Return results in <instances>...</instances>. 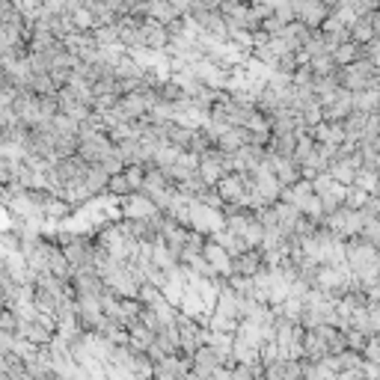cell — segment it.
Returning a JSON list of instances; mask_svg holds the SVG:
<instances>
[{
  "label": "cell",
  "instance_id": "7a4b0ae2",
  "mask_svg": "<svg viewBox=\"0 0 380 380\" xmlns=\"http://www.w3.org/2000/svg\"><path fill=\"white\" fill-rule=\"evenodd\" d=\"M208 259H211L217 268H226V256H223V250H214V247H208Z\"/></svg>",
  "mask_w": 380,
  "mask_h": 380
},
{
  "label": "cell",
  "instance_id": "6da1fadb",
  "mask_svg": "<svg viewBox=\"0 0 380 380\" xmlns=\"http://www.w3.org/2000/svg\"><path fill=\"white\" fill-rule=\"evenodd\" d=\"M294 12H297V21H303L306 27H324V21L333 15L327 3H321V0H292Z\"/></svg>",
  "mask_w": 380,
  "mask_h": 380
}]
</instances>
